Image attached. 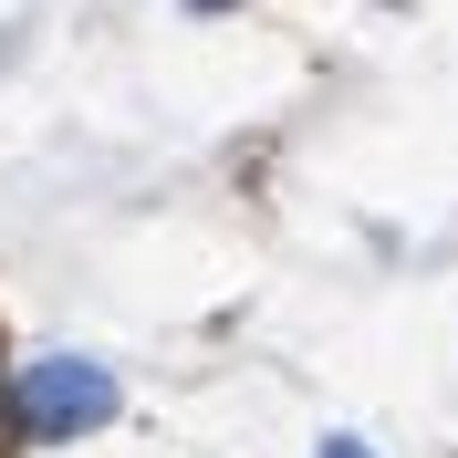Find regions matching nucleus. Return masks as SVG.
Wrapping results in <instances>:
<instances>
[{"label":"nucleus","mask_w":458,"mask_h":458,"mask_svg":"<svg viewBox=\"0 0 458 458\" xmlns=\"http://www.w3.org/2000/svg\"><path fill=\"white\" fill-rule=\"evenodd\" d=\"M11 417H21V437H84V428L114 417V375L84 365V354H42L11 386Z\"/></svg>","instance_id":"1"},{"label":"nucleus","mask_w":458,"mask_h":458,"mask_svg":"<svg viewBox=\"0 0 458 458\" xmlns=\"http://www.w3.org/2000/svg\"><path fill=\"white\" fill-rule=\"evenodd\" d=\"M323 458H365V437H323Z\"/></svg>","instance_id":"2"}]
</instances>
